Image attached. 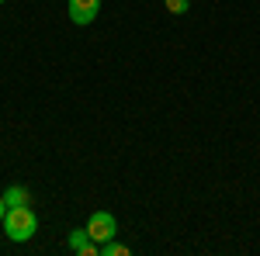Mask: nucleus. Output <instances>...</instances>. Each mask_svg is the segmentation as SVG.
I'll use <instances>...</instances> for the list:
<instances>
[{"instance_id": "20e7f679", "label": "nucleus", "mask_w": 260, "mask_h": 256, "mask_svg": "<svg viewBox=\"0 0 260 256\" xmlns=\"http://www.w3.org/2000/svg\"><path fill=\"white\" fill-rule=\"evenodd\" d=\"M4 201H7V208H21V204H31V191H28V187H21V184H11V187L4 191Z\"/></svg>"}, {"instance_id": "6e6552de", "label": "nucleus", "mask_w": 260, "mask_h": 256, "mask_svg": "<svg viewBox=\"0 0 260 256\" xmlns=\"http://www.w3.org/2000/svg\"><path fill=\"white\" fill-rule=\"evenodd\" d=\"M0 4H4V0H0Z\"/></svg>"}, {"instance_id": "f257e3e1", "label": "nucleus", "mask_w": 260, "mask_h": 256, "mask_svg": "<svg viewBox=\"0 0 260 256\" xmlns=\"http://www.w3.org/2000/svg\"><path fill=\"white\" fill-rule=\"evenodd\" d=\"M4 232L11 242H28V239L39 232V215L31 211V204H21V208H7L4 215Z\"/></svg>"}, {"instance_id": "0eeeda50", "label": "nucleus", "mask_w": 260, "mask_h": 256, "mask_svg": "<svg viewBox=\"0 0 260 256\" xmlns=\"http://www.w3.org/2000/svg\"><path fill=\"white\" fill-rule=\"evenodd\" d=\"M4 215H7V201H4V194H0V222H4Z\"/></svg>"}, {"instance_id": "423d86ee", "label": "nucleus", "mask_w": 260, "mask_h": 256, "mask_svg": "<svg viewBox=\"0 0 260 256\" xmlns=\"http://www.w3.org/2000/svg\"><path fill=\"white\" fill-rule=\"evenodd\" d=\"M163 4L170 14H187V7H191V0H163Z\"/></svg>"}, {"instance_id": "39448f33", "label": "nucleus", "mask_w": 260, "mask_h": 256, "mask_svg": "<svg viewBox=\"0 0 260 256\" xmlns=\"http://www.w3.org/2000/svg\"><path fill=\"white\" fill-rule=\"evenodd\" d=\"M132 249L125 246V242H115V239H108V242H101V256H128Z\"/></svg>"}, {"instance_id": "f03ea898", "label": "nucleus", "mask_w": 260, "mask_h": 256, "mask_svg": "<svg viewBox=\"0 0 260 256\" xmlns=\"http://www.w3.org/2000/svg\"><path fill=\"white\" fill-rule=\"evenodd\" d=\"M87 232H90V239L101 246V242L115 239L118 222H115V215H111V211H94V215H90V222H87Z\"/></svg>"}, {"instance_id": "7ed1b4c3", "label": "nucleus", "mask_w": 260, "mask_h": 256, "mask_svg": "<svg viewBox=\"0 0 260 256\" xmlns=\"http://www.w3.org/2000/svg\"><path fill=\"white\" fill-rule=\"evenodd\" d=\"M66 14L73 24H94V18L101 14V0H70L66 4Z\"/></svg>"}]
</instances>
